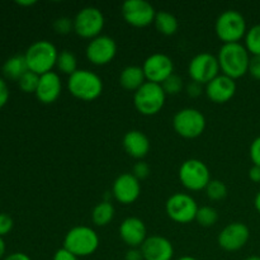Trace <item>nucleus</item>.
I'll list each match as a JSON object with an SVG mask.
<instances>
[{"label":"nucleus","instance_id":"f257e3e1","mask_svg":"<svg viewBox=\"0 0 260 260\" xmlns=\"http://www.w3.org/2000/svg\"><path fill=\"white\" fill-rule=\"evenodd\" d=\"M220 70L231 79H239L249 70L250 56L245 46L238 43H223L217 55Z\"/></svg>","mask_w":260,"mask_h":260},{"label":"nucleus","instance_id":"f03ea898","mask_svg":"<svg viewBox=\"0 0 260 260\" xmlns=\"http://www.w3.org/2000/svg\"><path fill=\"white\" fill-rule=\"evenodd\" d=\"M25 61L29 71L43 75L52 71L53 66H56V61L58 57V51L53 43L50 41L41 40L32 43L24 53Z\"/></svg>","mask_w":260,"mask_h":260},{"label":"nucleus","instance_id":"7ed1b4c3","mask_svg":"<svg viewBox=\"0 0 260 260\" xmlns=\"http://www.w3.org/2000/svg\"><path fill=\"white\" fill-rule=\"evenodd\" d=\"M68 89L75 98L84 102H91L99 98L103 91V81L93 71L79 69L69 76Z\"/></svg>","mask_w":260,"mask_h":260},{"label":"nucleus","instance_id":"20e7f679","mask_svg":"<svg viewBox=\"0 0 260 260\" xmlns=\"http://www.w3.org/2000/svg\"><path fill=\"white\" fill-rule=\"evenodd\" d=\"M99 246V236L88 226H75L68 231L63 239V248L78 258L89 256L96 251Z\"/></svg>","mask_w":260,"mask_h":260},{"label":"nucleus","instance_id":"39448f33","mask_svg":"<svg viewBox=\"0 0 260 260\" xmlns=\"http://www.w3.org/2000/svg\"><path fill=\"white\" fill-rule=\"evenodd\" d=\"M216 35L223 43H238L245 37L246 20L244 15L238 10H226L221 13L216 19Z\"/></svg>","mask_w":260,"mask_h":260},{"label":"nucleus","instance_id":"423d86ee","mask_svg":"<svg viewBox=\"0 0 260 260\" xmlns=\"http://www.w3.org/2000/svg\"><path fill=\"white\" fill-rule=\"evenodd\" d=\"M167 99L164 89L160 84L146 81L135 91L134 104L137 111L144 116H155L162 109Z\"/></svg>","mask_w":260,"mask_h":260},{"label":"nucleus","instance_id":"0eeeda50","mask_svg":"<svg viewBox=\"0 0 260 260\" xmlns=\"http://www.w3.org/2000/svg\"><path fill=\"white\" fill-rule=\"evenodd\" d=\"M179 180L188 190L198 192L206 189L211 182L210 169L202 160L188 159L180 165Z\"/></svg>","mask_w":260,"mask_h":260},{"label":"nucleus","instance_id":"6e6552de","mask_svg":"<svg viewBox=\"0 0 260 260\" xmlns=\"http://www.w3.org/2000/svg\"><path fill=\"white\" fill-rule=\"evenodd\" d=\"M173 127L179 136L196 139L205 132L206 118L202 112L196 108L180 109L173 118Z\"/></svg>","mask_w":260,"mask_h":260},{"label":"nucleus","instance_id":"1a4fd4ad","mask_svg":"<svg viewBox=\"0 0 260 260\" xmlns=\"http://www.w3.org/2000/svg\"><path fill=\"white\" fill-rule=\"evenodd\" d=\"M104 23V15L98 8L85 7L74 18V32L83 38L93 40L101 36Z\"/></svg>","mask_w":260,"mask_h":260},{"label":"nucleus","instance_id":"9d476101","mask_svg":"<svg viewBox=\"0 0 260 260\" xmlns=\"http://www.w3.org/2000/svg\"><path fill=\"white\" fill-rule=\"evenodd\" d=\"M198 208L194 198L185 193H174L168 198L165 205L167 215L178 223H189L196 220Z\"/></svg>","mask_w":260,"mask_h":260},{"label":"nucleus","instance_id":"9b49d317","mask_svg":"<svg viewBox=\"0 0 260 260\" xmlns=\"http://www.w3.org/2000/svg\"><path fill=\"white\" fill-rule=\"evenodd\" d=\"M220 71L217 56H213L212 53L208 52L196 55L188 65V74L192 81H196L201 85H207L211 80L220 75L218 74Z\"/></svg>","mask_w":260,"mask_h":260},{"label":"nucleus","instance_id":"f8f14e48","mask_svg":"<svg viewBox=\"0 0 260 260\" xmlns=\"http://www.w3.org/2000/svg\"><path fill=\"white\" fill-rule=\"evenodd\" d=\"M121 13L123 19L134 27H147L154 23L155 8L146 0H126L122 4Z\"/></svg>","mask_w":260,"mask_h":260},{"label":"nucleus","instance_id":"ddd939ff","mask_svg":"<svg viewBox=\"0 0 260 260\" xmlns=\"http://www.w3.org/2000/svg\"><path fill=\"white\" fill-rule=\"evenodd\" d=\"M146 81L156 83L161 85L170 75L174 74V63L168 55L156 52L150 55L142 65Z\"/></svg>","mask_w":260,"mask_h":260},{"label":"nucleus","instance_id":"4468645a","mask_svg":"<svg viewBox=\"0 0 260 260\" xmlns=\"http://www.w3.org/2000/svg\"><path fill=\"white\" fill-rule=\"evenodd\" d=\"M86 58L93 65L103 66L111 62L117 53V43L109 36H98L86 46Z\"/></svg>","mask_w":260,"mask_h":260},{"label":"nucleus","instance_id":"2eb2a0df","mask_svg":"<svg viewBox=\"0 0 260 260\" xmlns=\"http://www.w3.org/2000/svg\"><path fill=\"white\" fill-rule=\"evenodd\" d=\"M250 238L249 228L243 222H231L218 234L217 243L225 251H238L246 245Z\"/></svg>","mask_w":260,"mask_h":260},{"label":"nucleus","instance_id":"dca6fc26","mask_svg":"<svg viewBox=\"0 0 260 260\" xmlns=\"http://www.w3.org/2000/svg\"><path fill=\"white\" fill-rule=\"evenodd\" d=\"M112 193L122 205H131L136 202L141 193L140 180L132 173H123L114 180Z\"/></svg>","mask_w":260,"mask_h":260},{"label":"nucleus","instance_id":"f3484780","mask_svg":"<svg viewBox=\"0 0 260 260\" xmlns=\"http://www.w3.org/2000/svg\"><path fill=\"white\" fill-rule=\"evenodd\" d=\"M140 249L144 260H172L174 256L173 244L164 236H149Z\"/></svg>","mask_w":260,"mask_h":260},{"label":"nucleus","instance_id":"a211bd4d","mask_svg":"<svg viewBox=\"0 0 260 260\" xmlns=\"http://www.w3.org/2000/svg\"><path fill=\"white\" fill-rule=\"evenodd\" d=\"M236 93V83L234 79L229 76L221 75L216 76L213 80L206 85V95L211 102L216 104H223L230 101Z\"/></svg>","mask_w":260,"mask_h":260},{"label":"nucleus","instance_id":"6ab92c4d","mask_svg":"<svg viewBox=\"0 0 260 260\" xmlns=\"http://www.w3.org/2000/svg\"><path fill=\"white\" fill-rule=\"evenodd\" d=\"M119 236L129 248H140L147 239L144 221L139 217H127L119 226Z\"/></svg>","mask_w":260,"mask_h":260},{"label":"nucleus","instance_id":"aec40b11","mask_svg":"<svg viewBox=\"0 0 260 260\" xmlns=\"http://www.w3.org/2000/svg\"><path fill=\"white\" fill-rule=\"evenodd\" d=\"M61 89H62V84H61L58 74L55 71H50L40 76V83L35 94L41 103L51 104L57 101L61 94Z\"/></svg>","mask_w":260,"mask_h":260},{"label":"nucleus","instance_id":"412c9836","mask_svg":"<svg viewBox=\"0 0 260 260\" xmlns=\"http://www.w3.org/2000/svg\"><path fill=\"white\" fill-rule=\"evenodd\" d=\"M122 144H123L124 151L135 159H142L150 151L149 137L139 129H132L127 132L123 136Z\"/></svg>","mask_w":260,"mask_h":260},{"label":"nucleus","instance_id":"4be33fe9","mask_svg":"<svg viewBox=\"0 0 260 260\" xmlns=\"http://www.w3.org/2000/svg\"><path fill=\"white\" fill-rule=\"evenodd\" d=\"M146 83V76H145L142 66L129 65L126 66L121 71L119 75V84L123 89L131 91H136Z\"/></svg>","mask_w":260,"mask_h":260},{"label":"nucleus","instance_id":"5701e85b","mask_svg":"<svg viewBox=\"0 0 260 260\" xmlns=\"http://www.w3.org/2000/svg\"><path fill=\"white\" fill-rule=\"evenodd\" d=\"M29 70L24 55H14L8 58L3 65V74L10 80H19Z\"/></svg>","mask_w":260,"mask_h":260},{"label":"nucleus","instance_id":"b1692460","mask_svg":"<svg viewBox=\"0 0 260 260\" xmlns=\"http://www.w3.org/2000/svg\"><path fill=\"white\" fill-rule=\"evenodd\" d=\"M154 24L156 27L157 32H160L164 36L175 35L178 28H179V23H178V19L175 18V15H173L169 12H165V10L156 12Z\"/></svg>","mask_w":260,"mask_h":260},{"label":"nucleus","instance_id":"393cba45","mask_svg":"<svg viewBox=\"0 0 260 260\" xmlns=\"http://www.w3.org/2000/svg\"><path fill=\"white\" fill-rule=\"evenodd\" d=\"M114 207L111 202L108 201H104V202L98 203V205L94 207L93 212H91V220L95 223L96 226H107L114 217Z\"/></svg>","mask_w":260,"mask_h":260},{"label":"nucleus","instance_id":"a878e982","mask_svg":"<svg viewBox=\"0 0 260 260\" xmlns=\"http://www.w3.org/2000/svg\"><path fill=\"white\" fill-rule=\"evenodd\" d=\"M56 68L58 69V71L66 75H73L75 71H78V60H76V56L74 55L71 51L63 50L61 52H58L57 61H56Z\"/></svg>","mask_w":260,"mask_h":260},{"label":"nucleus","instance_id":"bb28decb","mask_svg":"<svg viewBox=\"0 0 260 260\" xmlns=\"http://www.w3.org/2000/svg\"><path fill=\"white\" fill-rule=\"evenodd\" d=\"M196 221L202 228H211V226L216 225V222L218 221V213L213 207L203 206V207L198 208L197 215H196Z\"/></svg>","mask_w":260,"mask_h":260},{"label":"nucleus","instance_id":"cd10ccee","mask_svg":"<svg viewBox=\"0 0 260 260\" xmlns=\"http://www.w3.org/2000/svg\"><path fill=\"white\" fill-rule=\"evenodd\" d=\"M245 47L253 56L260 55V24H255L248 29L245 35Z\"/></svg>","mask_w":260,"mask_h":260},{"label":"nucleus","instance_id":"c85d7f7f","mask_svg":"<svg viewBox=\"0 0 260 260\" xmlns=\"http://www.w3.org/2000/svg\"><path fill=\"white\" fill-rule=\"evenodd\" d=\"M206 194L211 201H221L228 196V187L221 180L213 179L206 187Z\"/></svg>","mask_w":260,"mask_h":260},{"label":"nucleus","instance_id":"c756f323","mask_svg":"<svg viewBox=\"0 0 260 260\" xmlns=\"http://www.w3.org/2000/svg\"><path fill=\"white\" fill-rule=\"evenodd\" d=\"M38 83H40V75L29 70L18 80L19 89L24 93H36L38 88Z\"/></svg>","mask_w":260,"mask_h":260},{"label":"nucleus","instance_id":"7c9ffc66","mask_svg":"<svg viewBox=\"0 0 260 260\" xmlns=\"http://www.w3.org/2000/svg\"><path fill=\"white\" fill-rule=\"evenodd\" d=\"M161 86L167 95L168 94L169 95H175V94H178L183 89V80L179 75L173 74L161 84Z\"/></svg>","mask_w":260,"mask_h":260},{"label":"nucleus","instance_id":"2f4dec72","mask_svg":"<svg viewBox=\"0 0 260 260\" xmlns=\"http://www.w3.org/2000/svg\"><path fill=\"white\" fill-rule=\"evenodd\" d=\"M53 29L58 35H68L74 30V19L68 17H60L53 22Z\"/></svg>","mask_w":260,"mask_h":260},{"label":"nucleus","instance_id":"473e14b6","mask_svg":"<svg viewBox=\"0 0 260 260\" xmlns=\"http://www.w3.org/2000/svg\"><path fill=\"white\" fill-rule=\"evenodd\" d=\"M14 222L13 218L7 213H0V236H5L12 231Z\"/></svg>","mask_w":260,"mask_h":260},{"label":"nucleus","instance_id":"72a5a7b5","mask_svg":"<svg viewBox=\"0 0 260 260\" xmlns=\"http://www.w3.org/2000/svg\"><path fill=\"white\" fill-rule=\"evenodd\" d=\"M132 174H134L139 180H142V179H145V178H147L150 174L149 164L145 161H139L137 164H135Z\"/></svg>","mask_w":260,"mask_h":260},{"label":"nucleus","instance_id":"f704fd0d","mask_svg":"<svg viewBox=\"0 0 260 260\" xmlns=\"http://www.w3.org/2000/svg\"><path fill=\"white\" fill-rule=\"evenodd\" d=\"M250 159L254 165L260 167V136L256 137L250 145Z\"/></svg>","mask_w":260,"mask_h":260},{"label":"nucleus","instance_id":"c9c22d12","mask_svg":"<svg viewBox=\"0 0 260 260\" xmlns=\"http://www.w3.org/2000/svg\"><path fill=\"white\" fill-rule=\"evenodd\" d=\"M248 73L250 74L254 79H258V80H260V55L250 57Z\"/></svg>","mask_w":260,"mask_h":260},{"label":"nucleus","instance_id":"e433bc0d","mask_svg":"<svg viewBox=\"0 0 260 260\" xmlns=\"http://www.w3.org/2000/svg\"><path fill=\"white\" fill-rule=\"evenodd\" d=\"M52 260H79V258L62 246V248L56 251Z\"/></svg>","mask_w":260,"mask_h":260},{"label":"nucleus","instance_id":"4c0bfd02","mask_svg":"<svg viewBox=\"0 0 260 260\" xmlns=\"http://www.w3.org/2000/svg\"><path fill=\"white\" fill-rule=\"evenodd\" d=\"M8 99H9V88H8L4 79L0 78V108H3L7 104Z\"/></svg>","mask_w":260,"mask_h":260},{"label":"nucleus","instance_id":"58836bf2","mask_svg":"<svg viewBox=\"0 0 260 260\" xmlns=\"http://www.w3.org/2000/svg\"><path fill=\"white\" fill-rule=\"evenodd\" d=\"M187 94L192 98H197L202 94V85L196 81H190L189 84L187 85Z\"/></svg>","mask_w":260,"mask_h":260},{"label":"nucleus","instance_id":"ea45409f","mask_svg":"<svg viewBox=\"0 0 260 260\" xmlns=\"http://www.w3.org/2000/svg\"><path fill=\"white\" fill-rule=\"evenodd\" d=\"M124 260H144V255L141 253L140 248H129L126 251Z\"/></svg>","mask_w":260,"mask_h":260},{"label":"nucleus","instance_id":"a19ab883","mask_svg":"<svg viewBox=\"0 0 260 260\" xmlns=\"http://www.w3.org/2000/svg\"><path fill=\"white\" fill-rule=\"evenodd\" d=\"M249 178H250V180H253V182L259 183L260 182V167H258V165H253V167L250 168V170H249Z\"/></svg>","mask_w":260,"mask_h":260},{"label":"nucleus","instance_id":"79ce46f5","mask_svg":"<svg viewBox=\"0 0 260 260\" xmlns=\"http://www.w3.org/2000/svg\"><path fill=\"white\" fill-rule=\"evenodd\" d=\"M4 260H32L24 253H13L9 254Z\"/></svg>","mask_w":260,"mask_h":260},{"label":"nucleus","instance_id":"37998d69","mask_svg":"<svg viewBox=\"0 0 260 260\" xmlns=\"http://www.w3.org/2000/svg\"><path fill=\"white\" fill-rule=\"evenodd\" d=\"M17 4L22 5V7H30V5H35L36 2H35V0H27V2H23V0H18Z\"/></svg>","mask_w":260,"mask_h":260},{"label":"nucleus","instance_id":"c03bdc74","mask_svg":"<svg viewBox=\"0 0 260 260\" xmlns=\"http://www.w3.org/2000/svg\"><path fill=\"white\" fill-rule=\"evenodd\" d=\"M4 254H5V243L4 240H3L2 236H0V259L4 256Z\"/></svg>","mask_w":260,"mask_h":260},{"label":"nucleus","instance_id":"a18cd8bd","mask_svg":"<svg viewBox=\"0 0 260 260\" xmlns=\"http://www.w3.org/2000/svg\"><path fill=\"white\" fill-rule=\"evenodd\" d=\"M254 206H255V210L260 213V192L255 196V200H254Z\"/></svg>","mask_w":260,"mask_h":260},{"label":"nucleus","instance_id":"49530a36","mask_svg":"<svg viewBox=\"0 0 260 260\" xmlns=\"http://www.w3.org/2000/svg\"><path fill=\"white\" fill-rule=\"evenodd\" d=\"M177 260H198V259L193 258V256H189V255H184V256H180V258H178Z\"/></svg>","mask_w":260,"mask_h":260},{"label":"nucleus","instance_id":"de8ad7c7","mask_svg":"<svg viewBox=\"0 0 260 260\" xmlns=\"http://www.w3.org/2000/svg\"><path fill=\"white\" fill-rule=\"evenodd\" d=\"M245 260H260V256H258V255H251V256H249V258H246Z\"/></svg>","mask_w":260,"mask_h":260}]
</instances>
